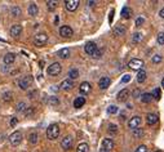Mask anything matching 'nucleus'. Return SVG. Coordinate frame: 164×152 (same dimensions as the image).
<instances>
[{
  "label": "nucleus",
  "instance_id": "1",
  "mask_svg": "<svg viewBox=\"0 0 164 152\" xmlns=\"http://www.w3.org/2000/svg\"><path fill=\"white\" fill-rule=\"evenodd\" d=\"M58 135H60V126H58V124H51V125L48 126V129H47L48 139L54 140V139L58 138Z\"/></svg>",
  "mask_w": 164,
  "mask_h": 152
},
{
  "label": "nucleus",
  "instance_id": "2",
  "mask_svg": "<svg viewBox=\"0 0 164 152\" xmlns=\"http://www.w3.org/2000/svg\"><path fill=\"white\" fill-rule=\"evenodd\" d=\"M62 71V66L60 65L58 62H53L51 66H48V68H47V72H48V75H51V76H57V75H60Z\"/></svg>",
  "mask_w": 164,
  "mask_h": 152
},
{
  "label": "nucleus",
  "instance_id": "3",
  "mask_svg": "<svg viewBox=\"0 0 164 152\" xmlns=\"http://www.w3.org/2000/svg\"><path fill=\"white\" fill-rule=\"evenodd\" d=\"M8 139H9V143L12 144V146H14V147L18 146V144L22 142V133L17 130V132H14V133L10 134Z\"/></svg>",
  "mask_w": 164,
  "mask_h": 152
},
{
  "label": "nucleus",
  "instance_id": "4",
  "mask_svg": "<svg viewBox=\"0 0 164 152\" xmlns=\"http://www.w3.org/2000/svg\"><path fill=\"white\" fill-rule=\"evenodd\" d=\"M48 41V35L41 32V34H36L34 36V44L38 45V47H43V45H45Z\"/></svg>",
  "mask_w": 164,
  "mask_h": 152
},
{
  "label": "nucleus",
  "instance_id": "5",
  "mask_svg": "<svg viewBox=\"0 0 164 152\" xmlns=\"http://www.w3.org/2000/svg\"><path fill=\"white\" fill-rule=\"evenodd\" d=\"M144 65H145V63H144L142 59L133 58V59H131V61H129V63H128V67L132 68V70H134V71H141Z\"/></svg>",
  "mask_w": 164,
  "mask_h": 152
},
{
  "label": "nucleus",
  "instance_id": "6",
  "mask_svg": "<svg viewBox=\"0 0 164 152\" xmlns=\"http://www.w3.org/2000/svg\"><path fill=\"white\" fill-rule=\"evenodd\" d=\"M31 83H33V77H31L30 75H27V76H23L22 79H20V81H18V86H20L22 90H27L28 88H30Z\"/></svg>",
  "mask_w": 164,
  "mask_h": 152
},
{
  "label": "nucleus",
  "instance_id": "7",
  "mask_svg": "<svg viewBox=\"0 0 164 152\" xmlns=\"http://www.w3.org/2000/svg\"><path fill=\"white\" fill-rule=\"evenodd\" d=\"M141 122H142V119L140 116H133V117H131V120L128 121V128L132 130H136L141 126Z\"/></svg>",
  "mask_w": 164,
  "mask_h": 152
},
{
  "label": "nucleus",
  "instance_id": "8",
  "mask_svg": "<svg viewBox=\"0 0 164 152\" xmlns=\"http://www.w3.org/2000/svg\"><path fill=\"white\" fill-rule=\"evenodd\" d=\"M97 45H96V43L94 41H88L87 44H85V47H84V50H85V53H87L88 55H93L94 54V52L97 50Z\"/></svg>",
  "mask_w": 164,
  "mask_h": 152
},
{
  "label": "nucleus",
  "instance_id": "9",
  "mask_svg": "<svg viewBox=\"0 0 164 152\" xmlns=\"http://www.w3.org/2000/svg\"><path fill=\"white\" fill-rule=\"evenodd\" d=\"M79 0H66L65 1V8L69 10V12H74V10L78 9L79 6Z\"/></svg>",
  "mask_w": 164,
  "mask_h": 152
},
{
  "label": "nucleus",
  "instance_id": "10",
  "mask_svg": "<svg viewBox=\"0 0 164 152\" xmlns=\"http://www.w3.org/2000/svg\"><path fill=\"white\" fill-rule=\"evenodd\" d=\"M74 34L73 29H71L70 26H67V24H65V26H61V29H60V35H61L62 37H71Z\"/></svg>",
  "mask_w": 164,
  "mask_h": 152
},
{
  "label": "nucleus",
  "instance_id": "11",
  "mask_svg": "<svg viewBox=\"0 0 164 152\" xmlns=\"http://www.w3.org/2000/svg\"><path fill=\"white\" fill-rule=\"evenodd\" d=\"M127 32V29H126V26L124 24H118V26L114 27V31H112V34H114V36H124Z\"/></svg>",
  "mask_w": 164,
  "mask_h": 152
},
{
  "label": "nucleus",
  "instance_id": "12",
  "mask_svg": "<svg viewBox=\"0 0 164 152\" xmlns=\"http://www.w3.org/2000/svg\"><path fill=\"white\" fill-rule=\"evenodd\" d=\"M61 147H62L65 151H69L70 148L73 147V138H71L70 135H66V137L61 140Z\"/></svg>",
  "mask_w": 164,
  "mask_h": 152
},
{
  "label": "nucleus",
  "instance_id": "13",
  "mask_svg": "<svg viewBox=\"0 0 164 152\" xmlns=\"http://www.w3.org/2000/svg\"><path fill=\"white\" fill-rule=\"evenodd\" d=\"M110 84H111V80H110V77H107V76L101 77L99 81H98V86H99V89H102V90L107 89V88L110 86Z\"/></svg>",
  "mask_w": 164,
  "mask_h": 152
},
{
  "label": "nucleus",
  "instance_id": "14",
  "mask_svg": "<svg viewBox=\"0 0 164 152\" xmlns=\"http://www.w3.org/2000/svg\"><path fill=\"white\" fill-rule=\"evenodd\" d=\"M101 147L105 148V150H107V151H111V150H114V147H115V143H114V140L110 139V138H103Z\"/></svg>",
  "mask_w": 164,
  "mask_h": 152
},
{
  "label": "nucleus",
  "instance_id": "15",
  "mask_svg": "<svg viewBox=\"0 0 164 152\" xmlns=\"http://www.w3.org/2000/svg\"><path fill=\"white\" fill-rule=\"evenodd\" d=\"M129 95H131V91L128 90V89H122L118 93V101L119 102H127V99L129 98Z\"/></svg>",
  "mask_w": 164,
  "mask_h": 152
},
{
  "label": "nucleus",
  "instance_id": "16",
  "mask_svg": "<svg viewBox=\"0 0 164 152\" xmlns=\"http://www.w3.org/2000/svg\"><path fill=\"white\" fill-rule=\"evenodd\" d=\"M61 89L62 90H66V91H69L71 90L74 88V81L73 80H70V79H66V80H63L62 83H61Z\"/></svg>",
  "mask_w": 164,
  "mask_h": 152
},
{
  "label": "nucleus",
  "instance_id": "17",
  "mask_svg": "<svg viewBox=\"0 0 164 152\" xmlns=\"http://www.w3.org/2000/svg\"><path fill=\"white\" fill-rule=\"evenodd\" d=\"M21 32H22V26L21 24H13L12 29H10V35L13 37H18Z\"/></svg>",
  "mask_w": 164,
  "mask_h": 152
},
{
  "label": "nucleus",
  "instance_id": "18",
  "mask_svg": "<svg viewBox=\"0 0 164 152\" xmlns=\"http://www.w3.org/2000/svg\"><path fill=\"white\" fill-rule=\"evenodd\" d=\"M158 115H155V114H147L146 115V122H147V125H155L156 122H158Z\"/></svg>",
  "mask_w": 164,
  "mask_h": 152
},
{
  "label": "nucleus",
  "instance_id": "19",
  "mask_svg": "<svg viewBox=\"0 0 164 152\" xmlns=\"http://www.w3.org/2000/svg\"><path fill=\"white\" fill-rule=\"evenodd\" d=\"M91 89H92V86H91V84H89L88 81H84V83H81L80 86H79V90H80L81 94H88L89 91H91Z\"/></svg>",
  "mask_w": 164,
  "mask_h": 152
},
{
  "label": "nucleus",
  "instance_id": "20",
  "mask_svg": "<svg viewBox=\"0 0 164 152\" xmlns=\"http://www.w3.org/2000/svg\"><path fill=\"white\" fill-rule=\"evenodd\" d=\"M3 61H4L5 65H12L16 61V54L14 53H7L4 55V58H3Z\"/></svg>",
  "mask_w": 164,
  "mask_h": 152
},
{
  "label": "nucleus",
  "instance_id": "21",
  "mask_svg": "<svg viewBox=\"0 0 164 152\" xmlns=\"http://www.w3.org/2000/svg\"><path fill=\"white\" fill-rule=\"evenodd\" d=\"M27 12H28V14H30L31 17H35V16H38V13H39V8H38V5L35 4V3H31V4L28 5V9H27Z\"/></svg>",
  "mask_w": 164,
  "mask_h": 152
},
{
  "label": "nucleus",
  "instance_id": "22",
  "mask_svg": "<svg viewBox=\"0 0 164 152\" xmlns=\"http://www.w3.org/2000/svg\"><path fill=\"white\" fill-rule=\"evenodd\" d=\"M57 54H58V57H60V58L66 59V58H69V57H70V49H69V48H62V49H60Z\"/></svg>",
  "mask_w": 164,
  "mask_h": 152
},
{
  "label": "nucleus",
  "instance_id": "23",
  "mask_svg": "<svg viewBox=\"0 0 164 152\" xmlns=\"http://www.w3.org/2000/svg\"><path fill=\"white\" fill-rule=\"evenodd\" d=\"M84 104H85V98L81 97V95L75 98V101H74V107L75 108H80V107H83Z\"/></svg>",
  "mask_w": 164,
  "mask_h": 152
},
{
  "label": "nucleus",
  "instance_id": "24",
  "mask_svg": "<svg viewBox=\"0 0 164 152\" xmlns=\"http://www.w3.org/2000/svg\"><path fill=\"white\" fill-rule=\"evenodd\" d=\"M122 17L123 18H126V19H128V18H131L132 17V9L129 8V6H124V8L122 9Z\"/></svg>",
  "mask_w": 164,
  "mask_h": 152
},
{
  "label": "nucleus",
  "instance_id": "25",
  "mask_svg": "<svg viewBox=\"0 0 164 152\" xmlns=\"http://www.w3.org/2000/svg\"><path fill=\"white\" fill-rule=\"evenodd\" d=\"M141 102H144V103H150L151 99H152V95L151 93H144V94H141Z\"/></svg>",
  "mask_w": 164,
  "mask_h": 152
},
{
  "label": "nucleus",
  "instance_id": "26",
  "mask_svg": "<svg viewBox=\"0 0 164 152\" xmlns=\"http://www.w3.org/2000/svg\"><path fill=\"white\" fill-rule=\"evenodd\" d=\"M10 14H12L13 17H20L21 14H22V10H21L20 6L14 5V6H12V9H10Z\"/></svg>",
  "mask_w": 164,
  "mask_h": 152
},
{
  "label": "nucleus",
  "instance_id": "27",
  "mask_svg": "<svg viewBox=\"0 0 164 152\" xmlns=\"http://www.w3.org/2000/svg\"><path fill=\"white\" fill-rule=\"evenodd\" d=\"M142 37H144V35H142L141 32H134L133 35H132V41H133L134 44L141 43V41H142Z\"/></svg>",
  "mask_w": 164,
  "mask_h": 152
},
{
  "label": "nucleus",
  "instance_id": "28",
  "mask_svg": "<svg viewBox=\"0 0 164 152\" xmlns=\"http://www.w3.org/2000/svg\"><path fill=\"white\" fill-rule=\"evenodd\" d=\"M146 72L144 71V70H141V71H138V73H137V83L138 84H142L144 81L146 80Z\"/></svg>",
  "mask_w": 164,
  "mask_h": 152
},
{
  "label": "nucleus",
  "instance_id": "29",
  "mask_svg": "<svg viewBox=\"0 0 164 152\" xmlns=\"http://www.w3.org/2000/svg\"><path fill=\"white\" fill-rule=\"evenodd\" d=\"M76 77H79V70H76V68H71L70 71H69V79L70 80H75Z\"/></svg>",
  "mask_w": 164,
  "mask_h": 152
},
{
  "label": "nucleus",
  "instance_id": "30",
  "mask_svg": "<svg viewBox=\"0 0 164 152\" xmlns=\"http://www.w3.org/2000/svg\"><path fill=\"white\" fill-rule=\"evenodd\" d=\"M38 140H39V135H38V133H31L30 135H28V142H30L31 144H36L38 143Z\"/></svg>",
  "mask_w": 164,
  "mask_h": 152
},
{
  "label": "nucleus",
  "instance_id": "31",
  "mask_svg": "<svg viewBox=\"0 0 164 152\" xmlns=\"http://www.w3.org/2000/svg\"><path fill=\"white\" fill-rule=\"evenodd\" d=\"M151 95H152V98H155L156 101H159L160 98H162V91H160V88H155V89L151 91Z\"/></svg>",
  "mask_w": 164,
  "mask_h": 152
},
{
  "label": "nucleus",
  "instance_id": "32",
  "mask_svg": "<svg viewBox=\"0 0 164 152\" xmlns=\"http://www.w3.org/2000/svg\"><path fill=\"white\" fill-rule=\"evenodd\" d=\"M27 108V104L25 103V102H20V103H17L16 106V111L17 112H25Z\"/></svg>",
  "mask_w": 164,
  "mask_h": 152
},
{
  "label": "nucleus",
  "instance_id": "33",
  "mask_svg": "<svg viewBox=\"0 0 164 152\" xmlns=\"http://www.w3.org/2000/svg\"><path fill=\"white\" fill-rule=\"evenodd\" d=\"M89 151V146L87 143H80L76 147V152H88Z\"/></svg>",
  "mask_w": 164,
  "mask_h": 152
},
{
  "label": "nucleus",
  "instance_id": "34",
  "mask_svg": "<svg viewBox=\"0 0 164 152\" xmlns=\"http://www.w3.org/2000/svg\"><path fill=\"white\" fill-rule=\"evenodd\" d=\"M57 5H58V3L53 1V0H49V1H47V8H48V10H51V12L57 8Z\"/></svg>",
  "mask_w": 164,
  "mask_h": 152
},
{
  "label": "nucleus",
  "instance_id": "35",
  "mask_svg": "<svg viewBox=\"0 0 164 152\" xmlns=\"http://www.w3.org/2000/svg\"><path fill=\"white\" fill-rule=\"evenodd\" d=\"M48 103L51 106H57V104H60V99L57 97H51L48 99Z\"/></svg>",
  "mask_w": 164,
  "mask_h": 152
},
{
  "label": "nucleus",
  "instance_id": "36",
  "mask_svg": "<svg viewBox=\"0 0 164 152\" xmlns=\"http://www.w3.org/2000/svg\"><path fill=\"white\" fill-rule=\"evenodd\" d=\"M12 98H13V94H12V91H7V93L3 94V99H4L5 102H9V101H12Z\"/></svg>",
  "mask_w": 164,
  "mask_h": 152
},
{
  "label": "nucleus",
  "instance_id": "37",
  "mask_svg": "<svg viewBox=\"0 0 164 152\" xmlns=\"http://www.w3.org/2000/svg\"><path fill=\"white\" fill-rule=\"evenodd\" d=\"M156 41L159 45H164V32H159L156 36Z\"/></svg>",
  "mask_w": 164,
  "mask_h": 152
},
{
  "label": "nucleus",
  "instance_id": "38",
  "mask_svg": "<svg viewBox=\"0 0 164 152\" xmlns=\"http://www.w3.org/2000/svg\"><path fill=\"white\" fill-rule=\"evenodd\" d=\"M162 59H163V57H162L160 54H155L154 57L151 58V61H152V63H155V65H156V63H160V62H162Z\"/></svg>",
  "mask_w": 164,
  "mask_h": 152
},
{
  "label": "nucleus",
  "instance_id": "39",
  "mask_svg": "<svg viewBox=\"0 0 164 152\" xmlns=\"http://www.w3.org/2000/svg\"><path fill=\"white\" fill-rule=\"evenodd\" d=\"M144 135V130L142 129H136V130H133V137L134 138H140Z\"/></svg>",
  "mask_w": 164,
  "mask_h": 152
},
{
  "label": "nucleus",
  "instance_id": "40",
  "mask_svg": "<svg viewBox=\"0 0 164 152\" xmlns=\"http://www.w3.org/2000/svg\"><path fill=\"white\" fill-rule=\"evenodd\" d=\"M131 75H129V73H126V75H124L123 77H122V80H120V81H122V84H127V83H129V81H131Z\"/></svg>",
  "mask_w": 164,
  "mask_h": 152
},
{
  "label": "nucleus",
  "instance_id": "41",
  "mask_svg": "<svg viewBox=\"0 0 164 152\" xmlns=\"http://www.w3.org/2000/svg\"><path fill=\"white\" fill-rule=\"evenodd\" d=\"M107 112H109V114H116V112H118V107H116L115 104H111L107 108Z\"/></svg>",
  "mask_w": 164,
  "mask_h": 152
},
{
  "label": "nucleus",
  "instance_id": "42",
  "mask_svg": "<svg viewBox=\"0 0 164 152\" xmlns=\"http://www.w3.org/2000/svg\"><path fill=\"white\" fill-rule=\"evenodd\" d=\"M109 132H111V133H118V126L115 125V124H110L109 125Z\"/></svg>",
  "mask_w": 164,
  "mask_h": 152
},
{
  "label": "nucleus",
  "instance_id": "43",
  "mask_svg": "<svg viewBox=\"0 0 164 152\" xmlns=\"http://www.w3.org/2000/svg\"><path fill=\"white\" fill-rule=\"evenodd\" d=\"M134 152H147V147L145 146V144H141V146H138L136 148V151Z\"/></svg>",
  "mask_w": 164,
  "mask_h": 152
},
{
  "label": "nucleus",
  "instance_id": "44",
  "mask_svg": "<svg viewBox=\"0 0 164 152\" xmlns=\"http://www.w3.org/2000/svg\"><path fill=\"white\" fill-rule=\"evenodd\" d=\"M144 22H145V18H144V17H138V18L136 19V26L140 27V26H142V24H144Z\"/></svg>",
  "mask_w": 164,
  "mask_h": 152
},
{
  "label": "nucleus",
  "instance_id": "45",
  "mask_svg": "<svg viewBox=\"0 0 164 152\" xmlns=\"http://www.w3.org/2000/svg\"><path fill=\"white\" fill-rule=\"evenodd\" d=\"M101 55H102V52H101V50H98V49H97V50L94 52V54L92 55V57L96 58V59H98V58H101Z\"/></svg>",
  "mask_w": 164,
  "mask_h": 152
},
{
  "label": "nucleus",
  "instance_id": "46",
  "mask_svg": "<svg viewBox=\"0 0 164 152\" xmlns=\"http://www.w3.org/2000/svg\"><path fill=\"white\" fill-rule=\"evenodd\" d=\"M17 122H18V119H17V117H12V119H10V126H16L17 125Z\"/></svg>",
  "mask_w": 164,
  "mask_h": 152
},
{
  "label": "nucleus",
  "instance_id": "47",
  "mask_svg": "<svg viewBox=\"0 0 164 152\" xmlns=\"http://www.w3.org/2000/svg\"><path fill=\"white\" fill-rule=\"evenodd\" d=\"M33 112H34V108H33V107H27L26 111H25V114H26L27 116H30L31 114H33Z\"/></svg>",
  "mask_w": 164,
  "mask_h": 152
},
{
  "label": "nucleus",
  "instance_id": "48",
  "mask_svg": "<svg viewBox=\"0 0 164 152\" xmlns=\"http://www.w3.org/2000/svg\"><path fill=\"white\" fill-rule=\"evenodd\" d=\"M159 16L162 17V18H164V8H162V10L159 12Z\"/></svg>",
  "mask_w": 164,
  "mask_h": 152
},
{
  "label": "nucleus",
  "instance_id": "49",
  "mask_svg": "<svg viewBox=\"0 0 164 152\" xmlns=\"http://www.w3.org/2000/svg\"><path fill=\"white\" fill-rule=\"evenodd\" d=\"M87 4H88V5H91V6H93V5L96 4V1H88Z\"/></svg>",
  "mask_w": 164,
  "mask_h": 152
},
{
  "label": "nucleus",
  "instance_id": "50",
  "mask_svg": "<svg viewBox=\"0 0 164 152\" xmlns=\"http://www.w3.org/2000/svg\"><path fill=\"white\" fill-rule=\"evenodd\" d=\"M98 152H110V151H107V150H105V148H102V147H101V150H99Z\"/></svg>",
  "mask_w": 164,
  "mask_h": 152
},
{
  "label": "nucleus",
  "instance_id": "51",
  "mask_svg": "<svg viewBox=\"0 0 164 152\" xmlns=\"http://www.w3.org/2000/svg\"><path fill=\"white\" fill-rule=\"evenodd\" d=\"M58 21H60V18H58V16H57V17H56V19H54V23L57 24V23H58Z\"/></svg>",
  "mask_w": 164,
  "mask_h": 152
},
{
  "label": "nucleus",
  "instance_id": "52",
  "mask_svg": "<svg viewBox=\"0 0 164 152\" xmlns=\"http://www.w3.org/2000/svg\"><path fill=\"white\" fill-rule=\"evenodd\" d=\"M3 139H4V134H0V142H1Z\"/></svg>",
  "mask_w": 164,
  "mask_h": 152
},
{
  "label": "nucleus",
  "instance_id": "53",
  "mask_svg": "<svg viewBox=\"0 0 164 152\" xmlns=\"http://www.w3.org/2000/svg\"><path fill=\"white\" fill-rule=\"evenodd\" d=\"M162 86L164 88V77H163V80H162Z\"/></svg>",
  "mask_w": 164,
  "mask_h": 152
},
{
  "label": "nucleus",
  "instance_id": "54",
  "mask_svg": "<svg viewBox=\"0 0 164 152\" xmlns=\"http://www.w3.org/2000/svg\"><path fill=\"white\" fill-rule=\"evenodd\" d=\"M154 152H162V151H154Z\"/></svg>",
  "mask_w": 164,
  "mask_h": 152
}]
</instances>
